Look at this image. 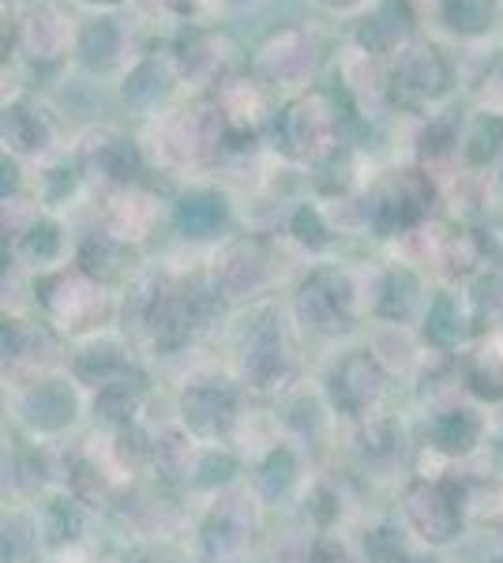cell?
<instances>
[{
  "label": "cell",
  "mask_w": 503,
  "mask_h": 563,
  "mask_svg": "<svg viewBox=\"0 0 503 563\" xmlns=\"http://www.w3.org/2000/svg\"><path fill=\"white\" fill-rule=\"evenodd\" d=\"M409 511H414L417 526L425 530V538L447 541L455 533V507L444 499V488H417Z\"/></svg>",
  "instance_id": "6da1fadb"
},
{
  "label": "cell",
  "mask_w": 503,
  "mask_h": 563,
  "mask_svg": "<svg viewBox=\"0 0 503 563\" xmlns=\"http://www.w3.org/2000/svg\"><path fill=\"white\" fill-rule=\"evenodd\" d=\"M230 395L226 390H192L185 398V417L192 421V429L196 432H218L226 421H230Z\"/></svg>",
  "instance_id": "7a4b0ae2"
},
{
  "label": "cell",
  "mask_w": 503,
  "mask_h": 563,
  "mask_svg": "<svg viewBox=\"0 0 503 563\" xmlns=\"http://www.w3.org/2000/svg\"><path fill=\"white\" fill-rule=\"evenodd\" d=\"M376 390H380V376H376V368H372L369 361H361V376H357V379H353L350 365H342V372L335 376V395L342 398L350 410H361V406L369 402Z\"/></svg>",
  "instance_id": "3957f363"
},
{
  "label": "cell",
  "mask_w": 503,
  "mask_h": 563,
  "mask_svg": "<svg viewBox=\"0 0 503 563\" xmlns=\"http://www.w3.org/2000/svg\"><path fill=\"white\" fill-rule=\"evenodd\" d=\"M473 435H478V424H473V417H466V413L436 421V440H440V448H447V451H466L473 443Z\"/></svg>",
  "instance_id": "277c9868"
},
{
  "label": "cell",
  "mask_w": 503,
  "mask_h": 563,
  "mask_svg": "<svg viewBox=\"0 0 503 563\" xmlns=\"http://www.w3.org/2000/svg\"><path fill=\"white\" fill-rule=\"evenodd\" d=\"M204 203H207V199H196L192 207H185V225H188V230H207V225L222 214L218 207H204Z\"/></svg>",
  "instance_id": "5b68a950"
},
{
  "label": "cell",
  "mask_w": 503,
  "mask_h": 563,
  "mask_svg": "<svg viewBox=\"0 0 503 563\" xmlns=\"http://www.w3.org/2000/svg\"><path fill=\"white\" fill-rule=\"evenodd\" d=\"M447 316H451V301H440V305H436V316H433V334L440 342L459 339V323H451Z\"/></svg>",
  "instance_id": "8992f818"
}]
</instances>
